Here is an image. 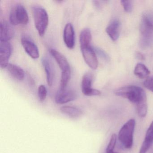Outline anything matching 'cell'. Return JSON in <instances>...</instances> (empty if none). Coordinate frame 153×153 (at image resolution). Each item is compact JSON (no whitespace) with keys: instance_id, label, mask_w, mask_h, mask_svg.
Listing matches in <instances>:
<instances>
[{"instance_id":"1","label":"cell","mask_w":153,"mask_h":153,"mask_svg":"<svg viewBox=\"0 0 153 153\" xmlns=\"http://www.w3.org/2000/svg\"><path fill=\"white\" fill-rule=\"evenodd\" d=\"M115 94L135 104L140 117H146L147 113V99L145 91L141 88L135 85L123 87L117 89Z\"/></svg>"},{"instance_id":"2","label":"cell","mask_w":153,"mask_h":153,"mask_svg":"<svg viewBox=\"0 0 153 153\" xmlns=\"http://www.w3.org/2000/svg\"><path fill=\"white\" fill-rule=\"evenodd\" d=\"M136 122L130 119L122 126L119 131L118 139L123 146L127 149L132 147L133 142V133Z\"/></svg>"},{"instance_id":"3","label":"cell","mask_w":153,"mask_h":153,"mask_svg":"<svg viewBox=\"0 0 153 153\" xmlns=\"http://www.w3.org/2000/svg\"><path fill=\"white\" fill-rule=\"evenodd\" d=\"M35 25L39 35L43 36L49 24V17L45 10L39 6L33 7Z\"/></svg>"},{"instance_id":"4","label":"cell","mask_w":153,"mask_h":153,"mask_svg":"<svg viewBox=\"0 0 153 153\" xmlns=\"http://www.w3.org/2000/svg\"><path fill=\"white\" fill-rule=\"evenodd\" d=\"M9 19L10 24L14 25H26L28 16L25 7L20 4L14 6L10 10Z\"/></svg>"},{"instance_id":"5","label":"cell","mask_w":153,"mask_h":153,"mask_svg":"<svg viewBox=\"0 0 153 153\" xmlns=\"http://www.w3.org/2000/svg\"><path fill=\"white\" fill-rule=\"evenodd\" d=\"M93 79V74L90 72H87L83 76L81 81V90L85 95L92 96H99L101 94V92L100 91L92 88Z\"/></svg>"},{"instance_id":"6","label":"cell","mask_w":153,"mask_h":153,"mask_svg":"<svg viewBox=\"0 0 153 153\" xmlns=\"http://www.w3.org/2000/svg\"><path fill=\"white\" fill-rule=\"evenodd\" d=\"M21 42L25 51L31 58L33 59L39 58V51L38 47L29 36L26 35L22 36Z\"/></svg>"},{"instance_id":"7","label":"cell","mask_w":153,"mask_h":153,"mask_svg":"<svg viewBox=\"0 0 153 153\" xmlns=\"http://www.w3.org/2000/svg\"><path fill=\"white\" fill-rule=\"evenodd\" d=\"M12 52V45L9 42L0 41V65L1 68H7Z\"/></svg>"},{"instance_id":"8","label":"cell","mask_w":153,"mask_h":153,"mask_svg":"<svg viewBox=\"0 0 153 153\" xmlns=\"http://www.w3.org/2000/svg\"><path fill=\"white\" fill-rule=\"evenodd\" d=\"M80 49L86 63L92 69H96L98 67V61L93 48L89 46Z\"/></svg>"},{"instance_id":"9","label":"cell","mask_w":153,"mask_h":153,"mask_svg":"<svg viewBox=\"0 0 153 153\" xmlns=\"http://www.w3.org/2000/svg\"><path fill=\"white\" fill-rule=\"evenodd\" d=\"M77 95L73 90L60 89L55 96V101L58 104H64L76 99Z\"/></svg>"},{"instance_id":"10","label":"cell","mask_w":153,"mask_h":153,"mask_svg":"<svg viewBox=\"0 0 153 153\" xmlns=\"http://www.w3.org/2000/svg\"><path fill=\"white\" fill-rule=\"evenodd\" d=\"M140 31L144 42H149L153 35V23L146 16H143L141 19Z\"/></svg>"},{"instance_id":"11","label":"cell","mask_w":153,"mask_h":153,"mask_svg":"<svg viewBox=\"0 0 153 153\" xmlns=\"http://www.w3.org/2000/svg\"><path fill=\"white\" fill-rule=\"evenodd\" d=\"M63 40L68 48L72 49L74 48L75 44V31L71 23H68L64 27Z\"/></svg>"},{"instance_id":"12","label":"cell","mask_w":153,"mask_h":153,"mask_svg":"<svg viewBox=\"0 0 153 153\" xmlns=\"http://www.w3.org/2000/svg\"><path fill=\"white\" fill-rule=\"evenodd\" d=\"M14 29L7 21H1L0 23V41L9 42L14 36Z\"/></svg>"},{"instance_id":"13","label":"cell","mask_w":153,"mask_h":153,"mask_svg":"<svg viewBox=\"0 0 153 153\" xmlns=\"http://www.w3.org/2000/svg\"><path fill=\"white\" fill-rule=\"evenodd\" d=\"M50 53L59 65L62 72L71 71L69 63L63 54L54 49H51Z\"/></svg>"},{"instance_id":"14","label":"cell","mask_w":153,"mask_h":153,"mask_svg":"<svg viewBox=\"0 0 153 153\" xmlns=\"http://www.w3.org/2000/svg\"><path fill=\"white\" fill-rule=\"evenodd\" d=\"M42 63L46 73L47 83L50 86H51L53 84L54 77V69L53 65L50 60L46 57L42 58Z\"/></svg>"},{"instance_id":"15","label":"cell","mask_w":153,"mask_h":153,"mask_svg":"<svg viewBox=\"0 0 153 153\" xmlns=\"http://www.w3.org/2000/svg\"><path fill=\"white\" fill-rule=\"evenodd\" d=\"M153 144V121L149 127L145 139L140 149L139 153H146Z\"/></svg>"},{"instance_id":"16","label":"cell","mask_w":153,"mask_h":153,"mask_svg":"<svg viewBox=\"0 0 153 153\" xmlns=\"http://www.w3.org/2000/svg\"><path fill=\"white\" fill-rule=\"evenodd\" d=\"M120 21L117 19H114L106 27L105 30L106 33L112 41H117L119 38L120 34Z\"/></svg>"},{"instance_id":"17","label":"cell","mask_w":153,"mask_h":153,"mask_svg":"<svg viewBox=\"0 0 153 153\" xmlns=\"http://www.w3.org/2000/svg\"><path fill=\"white\" fill-rule=\"evenodd\" d=\"M60 111L62 114L72 119L79 118L83 113L81 109L69 105L62 106L61 107Z\"/></svg>"},{"instance_id":"18","label":"cell","mask_w":153,"mask_h":153,"mask_svg":"<svg viewBox=\"0 0 153 153\" xmlns=\"http://www.w3.org/2000/svg\"><path fill=\"white\" fill-rule=\"evenodd\" d=\"M6 68L10 75L17 80H22L25 78V71L19 66L15 64L9 63Z\"/></svg>"},{"instance_id":"19","label":"cell","mask_w":153,"mask_h":153,"mask_svg":"<svg viewBox=\"0 0 153 153\" xmlns=\"http://www.w3.org/2000/svg\"><path fill=\"white\" fill-rule=\"evenodd\" d=\"M92 40L91 31L88 28H85L81 31L79 36V43L80 48L90 46Z\"/></svg>"},{"instance_id":"20","label":"cell","mask_w":153,"mask_h":153,"mask_svg":"<svg viewBox=\"0 0 153 153\" xmlns=\"http://www.w3.org/2000/svg\"><path fill=\"white\" fill-rule=\"evenodd\" d=\"M134 73L139 77L145 78L148 76L150 74V71L144 64L138 63L135 67Z\"/></svg>"},{"instance_id":"21","label":"cell","mask_w":153,"mask_h":153,"mask_svg":"<svg viewBox=\"0 0 153 153\" xmlns=\"http://www.w3.org/2000/svg\"><path fill=\"white\" fill-rule=\"evenodd\" d=\"M71 76V71L62 72L60 89L63 90L66 89V86L70 79Z\"/></svg>"},{"instance_id":"22","label":"cell","mask_w":153,"mask_h":153,"mask_svg":"<svg viewBox=\"0 0 153 153\" xmlns=\"http://www.w3.org/2000/svg\"><path fill=\"white\" fill-rule=\"evenodd\" d=\"M117 135L115 134H113L110 139V142L106 149V153H112L114 152V148L116 146L117 142Z\"/></svg>"},{"instance_id":"23","label":"cell","mask_w":153,"mask_h":153,"mask_svg":"<svg viewBox=\"0 0 153 153\" xmlns=\"http://www.w3.org/2000/svg\"><path fill=\"white\" fill-rule=\"evenodd\" d=\"M47 91L44 85L39 86L38 89V97L41 102H44L47 96Z\"/></svg>"},{"instance_id":"24","label":"cell","mask_w":153,"mask_h":153,"mask_svg":"<svg viewBox=\"0 0 153 153\" xmlns=\"http://www.w3.org/2000/svg\"><path fill=\"white\" fill-rule=\"evenodd\" d=\"M121 3L124 10L126 12H131L132 9V1H121Z\"/></svg>"},{"instance_id":"25","label":"cell","mask_w":153,"mask_h":153,"mask_svg":"<svg viewBox=\"0 0 153 153\" xmlns=\"http://www.w3.org/2000/svg\"><path fill=\"white\" fill-rule=\"evenodd\" d=\"M144 85L146 88L153 92V76L148 78L144 83Z\"/></svg>"},{"instance_id":"26","label":"cell","mask_w":153,"mask_h":153,"mask_svg":"<svg viewBox=\"0 0 153 153\" xmlns=\"http://www.w3.org/2000/svg\"><path fill=\"white\" fill-rule=\"evenodd\" d=\"M94 50L95 53H97V54H98V55H99L100 57H102V58L106 60H109V56L104 51H103L100 48H98V47H95Z\"/></svg>"},{"instance_id":"27","label":"cell","mask_w":153,"mask_h":153,"mask_svg":"<svg viewBox=\"0 0 153 153\" xmlns=\"http://www.w3.org/2000/svg\"><path fill=\"white\" fill-rule=\"evenodd\" d=\"M136 57L137 59L140 60H144L145 59V57H144V55L140 52H137L136 53Z\"/></svg>"},{"instance_id":"28","label":"cell","mask_w":153,"mask_h":153,"mask_svg":"<svg viewBox=\"0 0 153 153\" xmlns=\"http://www.w3.org/2000/svg\"><path fill=\"white\" fill-rule=\"evenodd\" d=\"M116 153V152H113V153Z\"/></svg>"}]
</instances>
